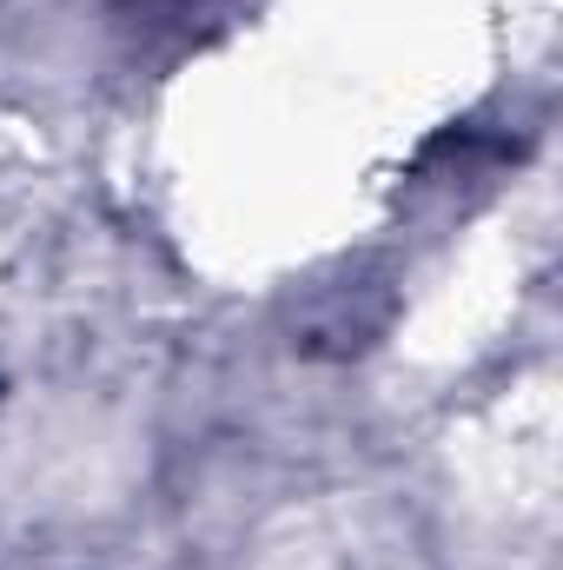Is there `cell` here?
<instances>
[{
	"mask_svg": "<svg viewBox=\"0 0 563 570\" xmlns=\"http://www.w3.org/2000/svg\"><path fill=\"white\" fill-rule=\"evenodd\" d=\"M246 0H127V20L140 33H179V40H199L213 27H233Z\"/></svg>",
	"mask_w": 563,
	"mask_h": 570,
	"instance_id": "obj_1",
	"label": "cell"
}]
</instances>
